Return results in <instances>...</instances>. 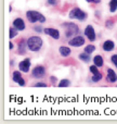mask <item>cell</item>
Returning a JSON list of instances; mask_svg holds the SVG:
<instances>
[{
    "label": "cell",
    "instance_id": "1",
    "mask_svg": "<svg viewBox=\"0 0 117 124\" xmlns=\"http://www.w3.org/2000/svg\"><path fill=\"white\" fill-rule=\"evenodd\" d=\"M27 46L32 51L36 52V51H38L41 48V46H42V39L38 36H33V37H30V38H28Z\"/></svg>",
    "mask_w": 117,
    "mask_h": 124
},
{
    "label": "cell",
    "instance_id": "2",
    "mask_svg": "<svg viewBox=\"0 0 117 124\" xmlns=\"http://www.w3.org/2000/svg\"><path fill=\"white\" fill-rule=\"evenodd\" d=\"M63 27L65 30V35L66 37H72L75 35H78L79 33V28L76 24L74 23H64Z\"/></svg>",
    "mask_w": 117,
    "mask_h": 124
},
{
    "label": "cell",
    "instance_id": "3",
    "mask_svg": "<svg viewBox=\"0 0 117 124\" xmlns=\"http://www.w3.org/2000/svg\"><path fill=\"white\" fill-rule=\"evenodd\" d=\"M26 16H27L28 21H29L30 23H35V22H38V21L43 23V22L46 21V17L43 16L42 14H40L39 12H37V11H28Z\"/></svg>",
    "mask_w": 117,
    "mask_h": 124
},
{
    "label": "cell",
    "instance_id": "4",
    "mask_svg": "<svg viewBox=\"0 0 117 124\" xmlns=\"http://www.w3.org/2000/svg\"><path fill=\"white\" fill-rule=\"evenodd\" d=\"M69 17L70 19H77L80 20V21H83L87 17V13H85L78 8H75L69 12Z\"/></svg>",
    "mask_w": 117,
    "mask_h": 124
},
{
    "label": "cell",
    "instance_id": "5",
    "mask_svg": "<svg viewBox=\"0 0 117 124\" xmlns=\"http://www.w3.org/2000/svg\"><path fill=\"white\" fill-rule=\"evenodd\" d=\"M85 44V39L81 36H75L73 39L69 40V45L73 46V47H80Z\"/></svg>",
    "mask_w": 117,
    "mask_h": 124
},
{
    "label": "cell",
    "instance_id": "6",
    "mask_svg": "<svg viewBox=\"0 0 117 124\" xmlns=\"http://www.w3.org/2000/svg\"><path fill=\"white\" fill-rule=\"evenodd\" d=\"M85 35L88 37V39H89V40H91V41L96 40V32H94L93 27H92L91 25H89V26H87V27H86Z\"/></svg>",
    "mask_w": 117,
    "mask_h": 124
},
{
    "label": "cell",
    "instance_id": "7",
    "mask_svg": "<svg viewBox=\"0 0 117 124\" xmlns=\"http://www.w3.org/2000/svg\"><path fill=\"white\" fill-rule=\"evenodd\" d=\"M46 71H45V68L43 66H36V68L33 70V76L37 77V78H40V77H42L43 75H45Z\"/></svg>",
    "mask_w": 117,
    "mask_h": 124
},
{
    "label": "cell",
    "instance_id": "8",
    "mask_svg": "<svg viewBox=\"0 0 117 124\" xmlns=\"http://www.w3.org/2000/svg\"><path fill=\"white\" fill-rule=\"evenodd\" d=\"M19 68L22 72H26L27 73L29 71V68H30V60L29 59H25L19 64Z\"/></svg>",
    "mask_w": 117,
    "mask_h": 124
},
{
    "label": "cell",
    "instance_id": "9",
    "mask_svg": "<svg viewBox=\"0 0 117 124\" xmlns=\"http://www.w3.org/2000/svg\"><path fill=\"white\" fill-rule=\"evenodd\" d=\"M45 33L49 36H51L54 39H59L60 38V33L58 30H54V28H45Z\"/></svg>",
    "mask_w": 117,
    "mask_h": 124
},
{
    "label": "cell",
    "instance_id": "10",
    "mask_svg": "<svg viewBox=\"0 0 117 124\" xmlns=\"http://www.w3.org/2000/svg\"><path fill=\"white\" fill-rule=\"evenodd\" d=\"M13 26L17 31H23L25 28V23H24V21L22 19H15L13 21Z\"/></svg>",
    "mask_w": 117,
    "mask_h": 124
},
{
    "label": "cell",
    "instance_id": "11",
    "mask_svg": "<svg viewBox=\"0 0 117 124\" xmlns=\"http://www.w3.org/2000/svg\"><path fill=\"white\" fill-rule=\"evenodd\" d=\"M13 81L16 82V83H19L21 86L25 85V81L22 78V76H21V74H20V72H17V71H15V72L13 73Z\"/></svg>",
    "mask_w": 117,
    "mask_h": 124
},
{
    "label": "cell",
    "instance_id": "12",
    "mask_svg": "<svg viewBox=\"0 0 117 124\" xmlns=\"http://www.w3.org/2000/svg\"><path fill=\"white\" fill-rule=\"evenodd\" d=\"M107 81L111 82V83H115L117 81V75L112 69H109V70H107Z\"/></svg>",
    "mask_w": 117,
    "mask_h": 124
},
{
    "label": "cell",
    "instance_id": "13",
    "mask_svg": "<svg viewBox=\"0 0 117 124\" xmlns=\"http://www.w3.org/2000/svg\"><path fill=\"white\" fill-rule=\"evenodd\" d=\"M103 49L105 51H112L114 49V43L112 40H106L103 44Z\"/></svg>",
    "mask_w": 117,
    "mask_h": 124
},
{
    "label": "cell",
    "instance_id": "14",
    "mask_svg": "<svg viewBox=\"0 0 117 124\" xmlns=\"http://www.w3.org/2000/svg\"><path fill=\"white\" fill-rule=\"evenodd\" d=\"M19 52L20 54H24L26 52V40H21V43H20L19 45Z\"/></svg>",
    "mask_w": 117,
    "mask_h": 124
},
{
    "label": "cell",
    "instance_id": "15",
    "mask_svg": "<svg viewBox=\"0 0 117 124\" xmlns=\"http://www.w3.org/2000/svg\"><path fill=\"white\" fill-rule=\"evenodd\" d=\"M59 51L63 57H67V56H69L70 54V49L69 48H67V47H60Z\"/></svg>",
    "mask_w": 117,
    "mask_h": 124
},
{
    "label": "cell",
    "instance_id": "16",
    "mask_svg": "<svg viewBox=\"0 0 117 124\" xmlns=\"http://www.w3.org/2000/svg\"><path fill=\"white\" fill-rule=\"evenodd\" d=\"M93 62L96 66H102L103 65V59L101 56H96L93 59Z\"/></svg>",
    "mask_w": 117,
    "mask_h": 124
},
{
    "label": "cell",
    "instance_id": "17",
    "mask_svg": "<svg viewBox=\"0 0 117 124\" xmlns=\"http://www.w3.org/2000/svg\"><path fill=\"white\" fill-rule=\"evenodd\" d=\"M79 58H80V60H83L85 62H89L90 61V54L83 52V54H81L80 56H79Z\"/></svg>",
    "mask_w": 117,
    "mask_h": 124
},
{
    "label": "cell",
    "instance_id": "18",
    "mask_svg": "<svg viewBox=\"0 0 117 124\" xmlns=\"http://www.w3.org/2000/svg\"><path fill=\"white\" fill-rule=\"evenodd\" d=\"M110 10H111V12H115L116 9H117V0H112L111 2H110Z\"/></svg>",
    "mask_w": 117,
    "mask_h": 124
},
{
    "label": "cell",
    "instance_id": "19",
    "mask_svg": "<svg viewBox=\"0 0 117 124\" xmlns=\"http://www.w3.org/2000/svg\"><path fill=\"white\" fill-rule=\"evenodd\" d=\"M69 81L68 79H62L61 82L59 83V87H61V88H64V87H68L69 86Z\"/></svg>",
    "mask_w": 117,
    "mask_h": 124
},
{
    "label": "cell",
    "instance_id": "20",
    "mask_svg": "<svg viewBox=\"0 0 117 124\" xmlns=\"http://www.w3.org/2000/svg\"><path fill=\"white\" fill-rule=\"evenodd\" d=\"M94 50H96V47H94L93 45H88L87 47L85 48V52H87V54H91Z\"/></svg>",
    "mask_w": 117,
    "mask_h": 124
},
{
    "label": "cell",
    "instance_id": "21",
    "mask_svg": "<svg viewBox=\"0 0 117 124\" xmlns=\"http://www.w3.org/2000/svg\"><path fill=\"white\" fill-rule=\"evenodd\" d=\"M101 78H102V75H101L100 73H98V74H93L92 81L93 82H99V81H101Z\"/></svg>",
    "mask_w": 117,
    "mask_h": 124
},
{
    "label": "cell",
    "instance_id": "22",
    "mask_svg": "<svg viewBox=\"0 0 117 124\" xmlns=\"http://www.w3.org/2000/svg\"><path fill=\"white\" fill-rule=\"evenodd\" d=\"M17 34V30L16 28H13V27H10V38H13V37H15V35Z\"/></svg>",
    "mask_w": 117,
    "mask_h": 124
},
{
    "label": "cell",
    "instance_id": "23",
    "mask_svg": "<svg viewBox=\"0 0 117 124\" xmlns=\"http://www.w3.org/2000/svg\"><path fill=\"white\" fill-rule=\"evenodd\" d=\"M90 71H91L92 74H98V73H99L98 66H96V64H94V65H92V66H90Z\"/></svg>",
    "mask_w": 117,
    "mask_h": 124
},
{
    "label": "cell",
    "instance_id": "24",
    "mask_svg": "<svg viewBox=\"0 0 117 124\" xmlns=\"http://www.w3.org/2000/svg\"><path fill=\"white\" fill-rule=\"evenodd\" d=\"M111 60H112V62H113L114 64L116 65V68H117V54H115V56H113L111 58Z\"/></svg>",
    "mask_w": 117,
    "mask_h": 124
},
{
    "label": "cell",
    "instance_id": "25",
    "mask_svg": "<svg viewBox=\"0 0 117 124\" xmlns=\"http://www.w3.org/2000/svg\"><path fill=\"white\" fill-rule=\"evenodd\" d=\"M35 87H47V85L45 83H37L35 84Z\"/></svg>",
    "mask_w": 117,
    "mask_h": 124
},
{
    "label": "cell",
    "instance_id": "26",
    "mask_svg": "<svg viewBox=\"0 0 117 124\" xmlns=\"http://www.w3.org/2000/svg\"><path fill=\"white\" fill-rule=\"evenodd\" d=\"M88 2H93V3H99L100 2V0H87Z\"/></svg>",
    "mask_w": 117,
    "mask_h": 124
},
{
    "label": "cell",
    "instance_id": "27",
    "mask_svg": "<svg viewBox=\"0 0 117 124\" xmlns=\"http://www.w3.org/2000/svg\"><path fill=\"white\" fill-rule=\"evenodd\" d=\"M48 2H49L50 4H55L56 0H48Z\"/></svg>",
    "mask_w": 117,
    "mask_h": 124
},
{
    "label": "cell",
    "instance_id": "28",
    "mask_svg": "<svg viewBox=\"0 0 117 124\" xmlns=\"http://www.w3.org/2000/svg\"><path fill=\"white\" fill-rule=\"evenodd\" d=\"M106 25H107V27H109V28H111L112 27V22H107V23H106Z\"/></svg>",
    "mask_w": 117,
    "mask_h": 124
},
{
    "label": "cell",
    "instance_id": "29",
    "mask_svg": "<svg viewBox=\"0 0 117 124\" xmlns=\"http://www.w3.org/2000/svg\"><path fill=\"white\" fill-rule=\"evenodd\" d=\"M55 81H56L55 77H51V82H52V83H55Z\"/></svg>",
    "mask_w": 117,
    "mask_h": 124
},
{
    "label": "cell",
    "instance_id": "30",
    "mask_svg": "<svg viewBox=\"0 0 117 124\" xmlns=\"http://www.w3.org/2000/svg\"><path fill=\"white\" fill-rule=\"evenodd\" d=\"M12 48H13V44L10 43V49H12Z\"/></svg>",
    "mask_w": 117,
    "mask_h": 124
}]
</instances>
